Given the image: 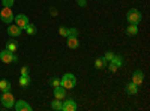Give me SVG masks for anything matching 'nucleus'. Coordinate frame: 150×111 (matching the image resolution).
<instances>
[{
    "label": "nucleus",
    "instance_id": "obj_1",
    "mask_svg": "<svg viewBox=\"0 0 150 111\" xmlns=\"http://www.w3.org/2000/svg\"><path fill=\"white\" fill-rule=\"evenodd\" d=\"M75 84H77V78H75V75L74 74H71V72H68V74H65L63 77H62V80H60V86L63 89H74L75 87Z\"/></svg>",
    "mask_w": 150,
    "mask_h": 111
},
{
    "label": "nucleus",
    "instance_id": "obj_2",
    "mask_svg": "<svg viewBox=\"0 0 150 111\" xmlns=\"http://www.w3.org/2000/svg\"><path fill=\"white\" fill-rule=\"evenodd\" d=\"M141 12L138 11V9H129L128 11V14H126V20H128V23L129 24H140L141 23Z\"/></svg>",
    "mask_w": 150,
    "mask_h": 111
},
{
    "label": "nucleus",
    "instance_id": "obj_3",
    "mask_svg": "<svg viewBox=\"0 0 150 111\" xmlns=\"http://www.w3.org/2000/svg\"><path fill=\"white\" fill-rule=\"evenodd\" d=\"M14 12H12V8H8V6H3L2 11H0V20H2L5 24H11L14 21Z\"/></svg>",
    "mask_w": 150,
    "mask_h": 111
},
{
    "label": "nucleus",
    "instance_id": "obj_4",
    "mask_svg": "<svg viewBox=\"0 0 150 111\" xmlns=\"http://www.w3.org/2000/svg\"><path fill=\"white\" fill-rule=\"evenodd\" d=\"M0 102H2V105L5 108H14V104H15V98L14 95H12L11 92H3L2 98H0Z\"/></svg>",
    "mask_w": 150,
    "mask_h": 111
},
{
    "label": "nucleus",
    "instance_id": "obj_5",
    "mask_svg": "<svg viewBox=\"0 0 150 111\" xmlns=\"http://www.w3.org/2000/svg\"><path fill=\"white\" fill-rule=\"evenodd\" d=\"M0 60H2L3 63L9 65V63H17L18 57L15 56V53H11L9 50H3V51H0Z\"/></svg>",
    "mask_w": 150,
    "mask_h": 111
},
{
    "label": "nucleus",
    "instance_id": "obj_6",
    "mask_svg": "<svg viewBox=\"0 0 150 111\" xmlns=\"http://www.w3.org/2000/svg\"><path fill=\"white\" fill-rule=\"evenodd\" d=\"M108 69L111 71V72H116L119 68H122L123 66V57L122 56H116L114 54V57H112L110 62H108Z\"/></svg>",
    "mask_w": 150,
    "mask_h": 111
},
{
    "label": "nucleus",
    "instance_id": "obj_7",
    "mask_svg": "<svg viewBox=\"0 0 150 111\" xmlns=\"http://www.w3.org/2000/svg\"><path fill=\"white\" fill-rule=\"evenodd\" d=\"M77 102H75L72 98L66 101H62V111H77Z\"/></svg>",
    "mask_w": 150,
    "mask_h": 111
},
{
    "label": "nucleus",
    "instance_id": "obj_8",
    "mask_svg": "<svg viewBox=\"0 0 150 111\" xmlns=\"http://www.w3.org/2000/svg\"><path fill=\"white\" fill-rule=\"evenodd\" d=\"M14 21H15V24H17L20 29H24L29 24V17L24 15V14H18V15L14 17Z\"/></svg>",
    "mask_w": 150,
    "mask_h": 111
},
{
    "label": "nucleus",
    "instance_id": "obj_9",
    "mask_svg": "<svg viewBox=\"0 0 150 111\" xmlns=\"http://www.w3.org/2000/svg\"><path fill=\"white\" fill-rule=\"evenodd\" d=\"M14 108H15L17 111H32V110H33V108H32V105H30L27 101H23V99L15 101Z\"/></svg>",
    "mask_w": 150,
    "mask_h": 111
},
{
    "label": "nucleus",
    "instance_id": "obj_10",
    "mask_svg": "<svg viewBox=\"0 0 150 111\" xmlns=\"http://www.w3.org/2000/svg\"><path fill=\"white\" fill-rule=\"evenodd\" d=\"M66 45H68V48H71V50H77V48L80 47L78 36H68L66 38Z\"/></svg>",
    "mask_w": 150,
    "mask_h": 111
},
{
    "label": "nucleus",
    "instance_id": "obj_11",
    "mask_svg": "<svg viewBox=\"0 0 150 111\" xmlns=\"http://www.w3.org/2000/svg\"><path fill=\"white\" fill-rule=\"evenodd\" d=\"M8 35L9 36H12V38H18V36L21 35V30L23 29H20L17 24H8Z\"/></svg>",
    "mask_w": 150,
    "mask_h": 111
},
{
    "label": "nucleus",
    "instance_id": "obj_12",
    "mask_svg": "<svg viewBox=\"0 0 150 111\" xmlns=\"http://www.w3.org/2000/svg\"><path fill=\"white\" fill-rule=\"evenodd\" d=\"M143 81H144V74H143L141 71H135V72L132 74V83L137 84V86L140 87V86L143 84Z\"/></svg>",
    "mask_w": 150,
    "mask_h": 111
},
{
    "label": "nucleus",
    "instance_id": "obj_13",
    "mask_svg": "<svg viewBox=\"0 0 150 111\" xmlns=\"http://www.w3.org/2000/svg\"><path fill=\"white\" fill-rule=\"evenodd\" d=\"M53 93H54L56 99H60V101H63L65 98H66V89H63L62 86H59V87H54Z\"/></svg>",
    "mask_w": 150,
    "mask_h": 111
},
{
    "label": "nucleus",
    "instance_id": "obj_14",
    "mask_svg": "<svg viewBox=\"0 0 150 111\" xmlns=\"http://www.w3.org/2000/svg\"><path fill=\"white\" fill-rule=\"evenodd\" d=\"M11 89H12V86H11V81L9 80H6V78H3V80H0V92H11Z\"/></svg>",
    "mask_w": 150,
    "mask_h": 111
},
{
    "label": "nucleus",
    "instance_id": "obj_15",
    "mask_svg": "<svg viewBox=\"0 0 150 111\" xmlns=\"http://www.w3.org/2000/svg\"><path fill=\"white\" fill-rule=\"evenodd\" d=\"M30 83H32V78H30L29 75H21V77H20V81H18L20 87H29Z\"/></svg>",
    "mask_w": 150,
    "mask_h": 111
},
{
    "label": "nucleus",
    "instance_id": "obj_16",
    "mask_svg": "<svg viewBox=\"0 0 150 111\" xmlns=\"http://www.w3.org/2000/svg\"><path fill=\"white\" fill-rule=\"evenodd\" d=\"M138 90H140V89H138V86L134 84L132 81L126 86V93H128V95H137V93H138Z\"/></svg>",
    "mask_w": 150,
    "mask_h": 111
},
{
    "label": "nucleus",
    "instance_id": "obj_17",
    "mask_svg": "<svg viewBox=\"0 0 150 111\" xmlns=\"http://www.w3.org/2000/svg\"><path fill=\"white\" fill-rule=\"evenodd\" d=\"M138 33V24H129V26L126 27V35L128 36H134Z\"/></svg>",
    "mask_w": 150,
    "mask_h": 111
},
{
    "label": "nucleus",
    "instance_id": "obj_18",
    "mask_svg": "<svg viewBox=\"0 0 150 111\" xmlns=\"http://www.w3.org/2000/svg\"><path fill=\"white\" fill-rule=\"evenodd\" d=\"M6 50H9L11 53H17V50H18V44H17L15 41H9V42L6 44Z\"/></svg>",
    "mask_w": 150,
    "mask_h": 111
},
{
    "label": "nucleus",
    "instance_id": "obj_19",
    "mask_svg": "<svg viewBox=\"0 0 150 111\" xmlns=\"http://www.w3.org/2000/svg\"><path fill=\"white\" fill-rule=\"evenodd\" d=\"M105 65H107V62H105L104 57H99V59L95 60V68H96V69H102Z\"/></svg>",
    "mask_w": 150,
    "mask_h": 111
},
{
    "label": "nucleus",
    "instance_id": "obj_20",
    "mask_svg": "<svg viewBox=\"0 0 150 111\" xmlns=\"http://www.w3.org/2000/svg\"><path fill=\"white\" fill-rule=\"evenodd\" d=\"M24 30L27 32V35H36V32H38V29H36V26H33V24H27L26 27H24Z\"/></svg>",
    "mask_w": 150,
    "mask_h": 111
},
{
    "label": "nucleus",
    "instance_id": "obj_21",
    "mask_svg": "<svg viewBox=\"0 0 150 111\" xmlns=\"http://www.w3.org/2000/svg\"><path fill=\"white\" fill-rule=\"evenodd\" d=\"M51 108H53L54 111H60V110H62V101H60V99L51 101Z\"/></svg>",
    "mask_w": 150,
    "mask_h": 111
},
{
    "label": "nucleus",
    "instance_id": "obj_22",
    "mask_svg": "<svg viewBox=\"0 0 150 111\" xmlns=\"http://www.w3.org/2000/svg\"><path fill=\"white\" fill-rule=\"evenodd\" d=\"M68 27H65V26H60L59 27V35L60 36H63V38H68Z\"/></svg>",
    "mask_w": 150,
    "mask_h": 111
},
{
    "label": "nucleus",
    "instance_id": "obj_23",
    "mask_svg": "<svg viewBox=\"0 0 150 111\" xmlns=\"http://www.w3.org/2000/svg\"><path fill=\"white\" fill-rule=\"evenodd\" d=\"M68 32H69L68 36H78V33H80L77 27H71V29H68Z\"/></svg>",
    "mask_w": 150,
    "mask_h": 111
},
{
    "label": "nucleus",
    "instance_id": "obj_24",
    "mask_svg": "<svg viewBox=\"0 0 150 111\" xmlns=\"http://www.w3.org/2000/svg\"><path fill=\"white\" fill-rule=\"evenodd\" d=\"M15 3V0H2V5L3 6H8V8H12Z\"/></svg>",
    "mask_w": 150,
    "mask_h": 111
},
{
    "label": "nucleus",
    "instance_id": "obj_25",
    "mask_svg": "<svg viewBox=\"0 0 150 111\" xmlns=\"http://www.w3.org/2000/svg\"><path fill=\"white\" fill-rule=\"evenodd\" d=\"M112 57H114V53H112V51H107V53H105V56H104V59H105L107 63H108V62H110Z\"/></svg>",
    "mask_w": 150,
    "mask_h": 111
},
{
    "label": "nucleus",
    "instance_id": "obj_26",
    "mask_svg": "<svg viewBox=\"0 0 150 111\" xmlns=\"http://www.w3.org/2000/svg\"><path fill=\"white\" fill-rule=\"evenodd\" d=\"M50 84L53 86V89H54V87H59V86H60V80H59V78H53L51 81H50Z\"/></svg>",
    "mask_w": 150,
    "mask_h": 111
},
{
    "label": "nucleus",
    "instance_id": "obj_27",
    "mask_svg": "<svg viewBox=\"0 0 150 111\" xmlns=\"http://www.w3.org/2000/svg\"><path fill=\"white\" fill-rule=\"evenodd\" d=\"M29 66H21V75H29Z\"/></svg>",
    "mask_w": 150,
    "mask_h": 111
},
{
    "label": "nucleus",
    "instance_id": "obj_28",
    "mask_svg": "<svg viewBox=\"0 0 150 111\" xmlns=\"http://www.w3.org/2000/svg\"><path fill=\"white\" fill-rule=\"evenodd\" d=\"M77 3L80 8H86L87 6V0H77Z\"/></svg>",
    "mask_w": 150,
    "mask_h": 111
},
{
    "label": "nucleus",
    "instance_id": "obj_29",
    "mask_svg": "<svg viewBox=\"0 0 150 111\" xmlns=\"http://www.w3.org/2000/svg\"><path fill=\"white\" fill-rule=\"evenodd\" d=\"M51 15H53V17H57V11H56L54 8H51Z\"/></svg>",
    "mask_w": 150,
    "mask_h": 111
},
{
    "label": "nucleus",
    "instance_id": "obj_30",
    "mask_svg": "<svg viewBox=\"0 0 150 111\" xmlns=\"http://www.w3.org/2000/svg\"><path fill=\"white\" fill-rule=\"evenodd\" d=\"M0 98H2V95H0Z\"/></svg>",
    "mask_w": 150,
    "mask_h": 111
}]
</instances>
